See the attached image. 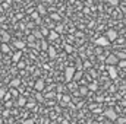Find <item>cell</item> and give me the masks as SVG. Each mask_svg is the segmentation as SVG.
<instances>
[{"label": "cell", "mask_w": 126, "mask_h": 124, "mask_svg": "<svg viewBox=\"0 0 126 124\" xmlns=\"http://www.w3.org/2000/svg\"><path fill=\"white\" fill-rule=\"evenodd\" d=\"M104 115H106V118H109L110 121H116V120H117V114H116V111H114L113 108H107V110L104 111Z\"/></svg>", "instance_id": "cell-2"}, {"label": "cell", "mask_w": 126, "mask_h": 124, "mask_svg": "<svg viewBox=\"0 0 126 124\" xmlns=\"http://www.w3.org/2000/svg\"><path fill=\"white\" fill-rule=\"evenodd\" d=\"M34 41H35V37H34V35H30V37H28V42H30V44H34Z\"/></svg>", "instance_id": "cell-23"}, {"label": "cell", "mask_w": 126, "mask_h": 124, "mask_svg": "<svg viewBox=\"0 0 126 124\" xmlns=\"http://www.w3.org/2000/svg\"><path fill=\"white\" fill-rule=\"evenodd\" d=\"M0 37H1V44H7L9 39H10V35H9L7 32H4V31L0 32Z\"/></svg>", "instance_id": "cell-8"}, {"label": "cell", "mask_w": 126, "mask_h": 124, "mask_svg": "<svg viewBox=\"0 0 126 124\" xmlns=\"http://www.w3.org/2000/svg\"><path fill=\"white\" fill-rule=\"evenodd\" d=\"M4 95H6V91H4L3 88H0V99H1V98H4Z\"/></svg>", "instance_id": "cell-25"}, {"label": "cell", "mask_w": 126, "mask_h": 124, "mask_svg": "<svg viewBox=\"0 0 126 124\" xmlns=\"http://www.w3.org/2000/svg\"><path fill=\"white\" fill-rule=\"evenodd\" d=\"M34 88H35L37 91H43V89L46 88V83H44V80H43V79H38V80L35 82V85H34Z\"/></svg>", "instance_id": "cell-7"}, {"label": "cell", "mask_w": 126, "mask_h": 124, "mask_svg": "<svg viewBox=\"0 0 126 124\" xmlns=\"http://www.w3.org/2000/svg\"><path fill=\"white\" fill-rule=\"evenodd\" d=\"M32 35H34L35 38H41V37H43V34H40L38 31H34V34H32Z\"/></svg>", "instance_id": "cell-24"}, {"label": "cell", "mask_w": 126, "mask_h": 124, "mask_svg": "<svg viewBox=\"0 0 126 124\" xmlns=\"http://www.w3.org/2000/svg\"><path fill=\"white\" fill-rule=\"evenodd\" d=\"M0 51L1 53H9V45L7 44H1L0 45Z\"/></svg>", "instance_id": "cell-16"}, {"label": "cell", "mask_w": 126, "mask_h": 124, "mask_svg": "<svg viewBox=\"0 0 126 124\" xmlns=\"http://www.w3.org/2000/svg\"><path fill=\"white\" fill-rule=\"evenodd\" d=\"M46 12H47V10H46V7H44L43 4H40V6L37 7V13H40V15H46Z\"/></svg>", "instance_id": "cell-12"}, {"label": "cell", "mask_w": 126, "mask_h": 124, "mask_svg": "<svg viewBox=\"0 0 126 124\" xmlns=\"http://www.w3.org/2000/svg\"><path fill=\"white\" fill-rule=\"evenodd\" d=\"M81 77H82V72H76V73H75V77H73V79H75V80H79Z\"/></svg>", "instance_id": "cell-21"}, {"label": "cell", "mask_w": 126, "mask_h": 124, "mask_svg": "<svg viewBox=\"0 0 126 124\" xmlns=\"http://www.w3.org/2000/svg\"><path fill=\"white\" fill-rule=\"evenodd\" d=\"M119 66H120V67H126V60H120V62H119Z\"/></svg>", "instance_id": "cell-27"}, {"label": "cell", "mask_w": 126, "mask_h": 124, "mask_svg": "<svg viewBox=\"0 0 126 124\" xmlns=\"http://www.w3.org/2000/svg\"><path fill=\"white\" fill-rule=\"evenodd\" d=\"M75 73H76V69L75 67H66V70H64V80L66 82H70V80H73V77H75Z\"/></svg>", "instance_id": "cell-1"}, {"label": "cell", "mask_w": 126, "mask_h": 124, "mask_svg": "<svg viewBox=\"0 0 126 124\" xmlns=\"http://www.w3.org/2000/svg\"><path fill=\"white\" fill-rule=\"evenodd\" d=\"M25 45H27V42H24V41H21V39L15 41V47H16V48H19V50H24V48H25Z\"/></svg>", "instance_id": "cell-9"}, {"label": "cell", "mask_w": 126, "mask_h": 124, "mask_svg": "<svg viewBox=\"0 0 126 124\" xmlns=\"http://www.w3.org/2000/svg\"><path fill=\"white\" fill-rule=\"evenodd\" d=\"M57 37H59V34L56 31H50V39H57Z\"/></svg>", "instance_id": "cell-18"}, {"label": "cell", "mask_w": 126, "mask_h": 124, "mask_svg": "<svg viewBox=\"0 0 126 124\" xmlns=\"http://www.w3.org/2000/svg\"><path fill=\"white\" fill-rule=\"evenodd\" d=\"M88 89H90V91H97V89H98V85H97L95 82H93V83L88 85Z\"/></svg>", "instance_id": "cell-17"}, {"label": "cell", "mask_w": 126, "mask_h": 124, "mask_svg": "<svg viewBox=\"0 0 126 124\" xmlns=\"http://www.w3.org/2000/svg\"><path fill=\"white\" fill-rule=\"evenodd\" d=\"M41 47H43V48H44V50H46V48H48V45H47V44H46V42H43V45H41Z\"/></svg>", "instance_id": "cell-30"}, {"label": "cell", "mask_w": 126, "mask_h": 124, "mask_svg": "<svg viewBox=\"0 0 126 124\" xmlns=\"http://www.w3.org/2000/svg\"><path fill=\"white\" fill-rule=\"evenodd\" d=\"M9 85H10V88H18V86L21 85V80H19V79H13V80H10Z\"/></svg>", "instance_id": "cell-10"}, {"label": "cell", "mask_w": 126, "mask_h": 124, "mask_svg": "<svg viewBox=\"0 0 126 124\" xmlns=\"http://www.w3.org/2000/svg\"><path fill=\"white\" fill-rule=\"evenodd\" d=\"M109 1H110L111 4H117V0H109Z\"/></svg>", "instance_id": "cell-31"}, {"label": "cell", "mask_w": 126, "mask_h": 124, "mask_svg": "<svg viewBox=\"0 0 126 124\" xmlns=\"http://www.w3.org/2000/svg\"><path fill=\"white\" fill-rule=\"evenodd\" d=\"M122 105H123V107H126V101H123V102H122Z\"/></svg>", "instance_id": "cell-32"}, {"label": "cell", "mask_w": 126, "mask_h": 124, "mask_svg": "<svg viewBox=\"0 0 126 124\" xmlns=\"http://www.w3.org/2000/svg\"><path fill=\"white\" fill-rule=\"evenodd\" d=\"M21 57H22V51H18V53H15V54H13L12 60H13V62H19V60H21Z\"/></svg>", "instance_id": "cell-11"}, {"label": "cell", "mask_w": 126, "mask_h": 124, "mask_svg": "<svg viewBox=\"0 0 126 124\" xmlns=\"http://www.w3.org/2000/svg\"><path fill=\"white\" fill-rule=\"evenodd\" d=\"M48 56H50L51 59H54V57H56V50H54L53 47H48Z\"/></svg>", "instance_id": "cell-15"}, {"label": "cell", "mask_w": 126, "mask_h": 124, "mask_svg": "<svg viewBox=\"0 0 126 124\" xmlns=\"http://www.w3.org/2000/svg\"><path fill=\"white\" fill-rule=\"evenodd\" d=\"M64 48H66V51H67V53H72V51H73V48H72L70 45H66Z\"/></svg>", "instance_id": "cell-28"}, {"label": "cell", "mask_w": 126, "mask_h": 124, "mask_svg": "<svg viewBox=\"0 0 126 124\" xmlns=\"http://www.w3.org/2000/svg\"><path fill=\"white\" fill-rule=\"evenodd\" d=\"M0 45H1V37H0Z\"/></svg>", "instance_id": "cell-34"}, {"label": "cell", "mask_w": 126, "mask_h": 124, "mask_svg": "<svg viewBox=\"0 0 126 124\" xmlns=\"http://www.w3.org/2000/svg\"><path fill=\"white\" fill-rule=\"evenodd\" d=\"M116 56H117L119 60H126V53L125 51H119V53H116Z\"/></svg>", "instance_id": "cell-13"}, {"label": "cell", "mask_w": 126, "mask_h": 124, "mask_svg": "<svg viewBox=\"0 0 126 124\" xmlns=\"http://www.w3.org/2000/svg\"><path fill=\"white\" fill-rule=\"evenodd\" d=\"M24 124H34V118H31V120H27V121H24Z\"/></svg>", "instance_id": "cell-29"}, {"label": "cell", "mask_w": 126, "mask_h": 124, "mask_svg": "<svg viewBox=\"0 0 126 124\" xmlns=\"http://www.w3.org/2000/svg\"><path fill=\"white\" fill-rule=\"evenodd\" d=\"M95 44H97L98 47H107V45H110V41H109L107 37H98V38L95 39Z\"/></svg>", "instance_id": "cell-3"}, {"label": "cell", "mask_w": 126, "mask_h": 124, "mask_svg": "<svg viewBox=\"0 0 126 124\" xmlns=\"http://www.w3.org/2000/svg\"><path fill=\"white\" fill-rule=\"evenodd\" d=\"M106 124H111V123H110V121H107V123H106Z\"/></svg>", "instance_id": "cell-35"}, {"label": "cell", "mask_w": 126, "mask_h": 124, "mask_svg": "<svg viewBox=\"0 0 126 124\" xmlns=\"http://www.w3.org/2000/svg\"><path fill=\"white\" fill-rule=\"evenodd\" d=\"M1 54H3V53H1V51H0V57H1Z\"/></svg>", "instance_id": "cell-36"}, {"label": "cell", "mask_w": 126, "mask_h": 124, "mask_svg": "<svg viewBox=\"0 0 126 124\" xmlns=\"http://www.w3.org/2000/svg\"><path fill=\"white\" fill-rule=\"evenodd\" d=\"M88 93V86H79V95H87Z\"/></svg>", "instance_id": "cell-14"}, {"label": "cell", "mask_w": 126, "mask_h": 124, "mask_svg": "<svg viewBox=\"0 0 126 124\" xmlns=\"http://www.w3.org/2000/svg\"><path fill=\"white\" fill-rule=\"evenodd\" d=\"M62 99H63V102H70V96L69 95H63Z\"/></svg>", "instance_id": "cell-22"}, {"label": "cell", "mask_w": 126, "mask_h": 124, "mask_svg": "<svg viewBox=\"0 0 126 124\" xmlns=\"http://www.w3.org/2000/svg\"><path fill=\"white\" fill-rule=\"evenodd\" d=\"M25 104H27V99L21 96V98H19V101H18V105H19V107H24Z\"/></svg>", "instance_id": "cell-19"}, {"label": "cell", "mask_w": 126, "mask_h": 124, "mask_svg": "<svg viewBox=\"0 0 126 124\" xmlns=\"http://www.w3.org/2000/svg\"><path fill=\"white\" fill-rule=\"evenodd\" d=\"M107 72H109V76H110L111 79H116V77H117V70H116L114 66H109V67H107Z\"/></svg>", "instance_id": "cell-6"}, {"label": "cell", "mask_w": 126, "mask_h": 124, "mask_svg": "<svg viewBox=\"0 0 126 124\" xmlns=\"http://www.w3.org/2000/svg\"><path fill=\"white\" fill-rule=\"evenodd\" d=\"M106 37L109 38V41L111 42V41H114L116 38H117V31H114V29H109L107 34H106Z\"/></svg>", "instance_id": "cell-5"}, {"label": "cell", "mask_w": 126, "mask_h": 124, "mask_svg": "<svg viewBox=\"0 0 126 124\" xmlns=\"http://www.w3.org/2000/svg\"><path fill=\"white\" fill-rule=\"evenodd\" d=\"M119 59H117V56L116 54H110V56H107V59H106V63L109 64V66H116V64H119Z\"/></svg>", "instance_id": "cell-4"}, {"label": "cell", "mask_w": 126, "mask_h": 124, "mask_svg": "<svg viewBox=\"0 0 126 124\" xmlns=\"http://www.w3.org/2000/svg\"><path fill=\"white\" fill-rule=\"evenodd\" d=\"M117 123L119 124H126V118H117Z\"/></svg>", "instance_id": "cell-26"}, {"label": "cell", "mask_w": 126, "mask_h": 124, "mask_svg": "<svg viewBox=\"0 0 126 124\" xmlns=\"http://www.w3.org/2000/svg\"><path fill=\"white\" fill-rule=\"evenodd\" d=\"M46 1H47V3H53V0H46Z\"/></svg>", "instance_id": "cell-33"}, {"label": "cell", "mask_w": 126, "mask_h": 124, "mask_svg": "<svg viewBox=\"0 0 126 124\" xmlns=\"http://www.w3.org/2000/svg\"><path fill=\"white\" fill-rule=\"evenodd\" d=\"M54 31L57 32V34H60V32H63V25H62V24L56 25V29H54Z\"/></svg>", "instance_id": "cell-20"}]
</instances>
